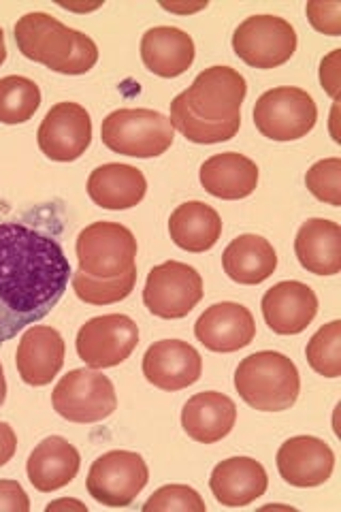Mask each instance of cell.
<instances>
[{"mask_svg":"<svg viewBox=\"0 0 341 512\" xmlns=\"http://www.w3.org/2000/svg\"><path fill=\"white\" fill-rule=\"evenodd\" d=\"M71 276L54 235L28 222H0V344L50 314Z\"/></svg>","mask_w":341,"mask_h":512,"instance_id":"6da1fadb","label":"cell"},{"mask_svg":"<svg viewBox=\"0 0 341 512\" xmlns=\"http://www.w3.org/2000/svg\"><path fill=\"white\" fill-rule=\"evenodd\" d=\"M248 82L231 67H209L171 103V124L188 141L211 146L233 139L241 128Z\"/></svg>","mask_w":341,"mask_h":512,"instance_id":"7a4b0ae2","label":"cell"},{"mask_svg":"<svg viewBox=\"0 0 341 512\" xmlns=\"http://www.w3.org/2000/svg\"><path fill=\"white\" fill-rule=\"evenodd\" d=\"M15 43L24 58L62 75H84L99 62V47L43 11L26 13L15 24Z\"/></svg>","mask_w":341,"mask_h":512,"instance_id":"3957f363","label":"cell"},{"mask_svg":"<svg viewBox=\"0 0 341 512\" xmlns=\"http://www.w3.org/2000/svg\"><path fill=\"white\" fill-rule=\"evenodd\" d=\"M235 389L254 410L284 412L297 404L301 376L297 365L282 352L261 350L239 363Z\"/></svg>","mask_w":341,"mask_h":512,"instance_id":"277c9868","label":"cell"},{"mask_svg":"<svg viewBox=\"0 0 341 512\" xmlns=\"http://www.w3.org/2000/svg\"><path fill=\"white\" fill-rule=\"evenodd\" d=\"M101 139L122 156L156 158L165 154L175 139V128L167 116L154 109H118L103 120Z\"/></svg>","mask_w":341,"mask_h":512,"instance_id":"5b68a950","label":"cell"},{"mask_svg":"<svg viewBox=\"0 0 341 512\" xmlns=\"http://www.w3.org/2000/svg\"><path fill=\"white\" fill-rule=\"evenodd\" d=\"M79 271L96 280L118 278L137 267V239L120 222H92L77 235Z\"/></svg>","mask_w":341,"mask_h":512,"instance_id":"8992f818","label":"cell"},{"mask_svg":"<svg viewBox=\"0 0 341 512\" xmlns=\"http://www.w3.org/2000/svg\"><path fill=\"white\" fill-rule=\"evenodd\" d=\"M54 410L71 423H99L118 408L113 382L99 370L81 367L56 384L52 393Z\"/></svg>","mask_w":341,"mask_h":512,"instance_id":"52a82bcc","label":"cell"},{"mask_svg":"<svg viewBox=\"0 0 341 512\" xmlns=\"http://www.w3.org/2000/svg\"><path fill=\"white\" fill-rule=\"evenodd\" d=\"M316 120L318 107L301 88L267 90L254 105V124L271 141H297L312 133Z\"/></svg>","mask_w":341,"mask_h":512,"instance_id":"ba28073f","label":"cell"},{"mask_svg":"<svg viewBox=\"0 0 341 512\" xmlns=\"http://www.w3.org/2000/svg\"><path fill=\"white\" fill-rule=\"evenodd\" d=\"M233 50L248 67H282L297 52V30L278 15H252L237 26Z\"/></svg>","mask_w":341,"mask_h":512,"instance_id":"9c48e42d","label":"cell"},{"mask_svg":"<svg viewBox=\"0 0 341 512\" xmlns=\"http://www.w3.org/2000/svg\"><path fill=\"white\" fill-rule=\"evenodd\" d=\"M148 480V463L139 453L109 451L92 463L86 487L99 504L120 508L131 506Z\"/></svg>","mask_w":341,"mask_h":512,"instance_id":"30bf717a","label":"cell"},{"mask_svg":"<svg viewBox=\"0 0 341 512\" xmlns=\"http://www.w3.org/2000/svg\"><path fill=\"white\" fill-rule=\"evenodd\" d=\"M203 299V278L194 267L167 261L156 265L143 288V303L154 316L177 320L188 316Z\"/></svg>","mask_w":341,"mask_h":512,"instance_id":"8fae6325","label":"cell"},{"mask_svg":"<svg viewBox=\"0 0 341 512\" xmlns=\"http://www.w3.org/2000/svg\"><path fill=\"white\" fill-rule=\"evenodd\" d=\"M77 355L92 370H107L124 363L139 346V327L126 314L90 318L77 333Z\"/></svg>","mask_w":341,"mask_h":512,"instance_id":"7c38bea8","label":"cell"},{"mask_svg":"<svg viewBox=\"0 0 341 512\" xmlns=\"http://www.w3.org/2000/svg\"><path fill=\"white\" fill-rule=\"evenodd\" d=\"M37 141L41 152L56 163H73L92 143V120L86 107L58 103L43 118Z\"/></svg>","mask_w":341,"mask_h":512,"instance_id":"4fadbf2b","label":"cell"},{"mask_svg":"<svg viewBox=\"0 0 341 512\" xmlns=\"http://www.w3.org/2000/svg\"><path fill=\"white\" fill-rule=\"evenodd\" d=\"M203 359L197 348L182 340L154 342L143 355V376L162 391H182L199 382Z\"/></svg>","mask_w":341,"mask_h":512,"instance_id":"5bb4252c","label":"cell"},{"mask_svg":"<svg viewBox=\"0 0 341 512\" xmlns=\"http://www.w3.org/2000/svg\"><path fill=\"white\" fill-rule=\"evenodd\" d=\"M194 335L205 348L214 352H237L254 342L256 323L246 306L222 301L199 316Z\"/></svg>","mask_w":341,"mask_h":512,"instance_id":"9a60e30c","label":"cell"},{"mask_svg":"<svg viewBox=\"0 0 341 512\" xmlns=\"http://www.w3.org/2000/svg\"><path fill=\"white\" fill-rule=\"evenodd\" d=\"M280 476L292 487H320L327 483L335 468L333 448L314 436H295L278 451Z\"/></svg>","mask_w":341,"mask_h":512,"instance_id":"2e32d148","label":"cell"},{"mask_svg":"<svg viewBox=\"0 0 341 512\" xmlns=\"http://www.w3.org/2000/svg\"><path fill=\"white\" fill-rule=\"evenodd\" d=\"M263 316L278 335H297L312 325L318 314V297L310 286L288 280L275 284L263 297Z\"/></svg>","mask_w":341,"mask_h":512,"instance_id":"e0dca14e","label":"cell"},{"mask_svg":"<svg viewBox=\"0 0 341 512\" xmlns=\"http://www.w3.org/2000/svg\"><path fill=\"white\" fill-rule=\"evenodd\" d=\"M64 340L54 327L32 325L20 340L15 352L20 378L30 387H45L50 384L64 365Z\"/></svg>","mask_w":341,"mask_h":512,"instance_id":"ac0fdd59","label":"cell"},{"mask_svg":"<svg viewBox=\"0 0 341 512\" xmlns=\"http://www.w3.org/2000/svg\"><path fill=\"white\" fill-rule=\"evenodd\" d=\"M269 487V478L263 468L252 457H231L214 468L209 478V489L216 500L224 506H248L263 498Z\"/></svg>","mask_w":341,"mask_h":512,"instance_id":"d6986e66","label":"cell"},{"mask_svg":"<svg viewBox=\"0 0 341 512\" xmlns=\"http://www.w3.org/2000/svg\"><path fill=\"white\" fill-rule=\"evenodd\" d=\"M237 406L229 395L203 391L190 397L182 410V427L186 434L201 444H216L233 431Z\"/></svg>","mask_w":341,"mask_h":512,"instance_id":"ffe728a7","label":"cell"},{"mask_svg":"<svg viewBox=\"0 0 341 512\" xmlns=\"http://www.w3.org/2000/svg\"><path fill=\"white\" fill-rule=\"evenodd\" d=\"M81 466L77 448L62 436H50L30 453L26 472L30 485L41 493H52L73 483Z\"/></svg>","mask_w":341,"mask_h":512,"instance_id":"44dd1931","label":"cell"},{"mask_svg":"<svg viewBox=\"0 0 341 512\" xmlns=\"http://www.w3.org/2000/svg\"><path fill=\"white\" fill-rule=\"evenodd\" d=\"M145 192H148V180L131 165L107 163L96 167L88 178V195L103 210H131L143 201Z\"/></svg>","mask_w":341,"mask_h":512,"instance_id":"7402d4cb","label":"cell"},{"mask_svg":"<svg viewBox=\"0 0 341 512\" xmlns=\"http://www.w3.org/2000/svg\"><path fill=\"white\" fill-rule=\"evenodd\" d=\"M199 178L211 197L239 201L250 197L258 186V167L254 160L239 152H222L207 158Z\"/></svg>","mask_w":341,"mask_h":512,"instance_id":"603a6c76","label":"cell"},{"mask_svg":"<svg viewBox=\"0 0 341 512\" xmlns=\"http://www.w3.org/2000/svg\"><path fill=\"white\" fill-rule=\"evenodd\" d=\"M141 60L145 69L158 77H180L194 62V41L180 28H150L141 39Z\"/></svg>","mask_w":341,"mask_h":512,"instance_id":"cb8c5ba5","label":"cell"},{"mask_svg":"<svg viewBox=\"0 0 341 512\" xmlns=\"http://www.w3.org/2000/svg\"><path fill=\"white\" fill-rule=\"evenodd\" d=\"M295 254L303 269L316 276L341 271V227L327 218H310L297 233Z\"/></svg>","mask_w":341,"mask_h":512,"instance_id":"d4e9b609","label":"cell"},{"mask_svg":"<svg viewBox=\"0 0 341 512\" xmlns=\"http://www.w3.org/2000/svg\"><path fill=\"white\" fill-rule=\"evenodd\" d=\"M224 274L237 284L254 286L273 276L278 269V254L261 235H239L222 254Z\"/></svg>","mask_w":341,"mask_h":512,"instance_id":"484cf974","label":"cell"},{"mask_svg":"<svg viewBox=\"0 0 341 512\" xmlns=\"http://www.w3.org/2000/svg\"><path fill=\"white\" fill-rule=\"evenodd\" d=\"M169 235L177 248L194 254L207 252L218 244L222 220L211 205L203 201H188L171 214Z\"/></svg>","mask_w":341,"mask_h":512,"instance_id":"4316f807","label":"cell"},{"mask_svg":"<svg viewBox=\"0 0 341 512\" xmlns=\"http://www.w3.org/2000/svg\"><path fill=\"white\" fill-rule=\"evenodd\" d=\"M41 107V90L28 77L7 75L0 79V122L24 124Z\"/></svg>","mask_w":341,"mask_h":512,"instance_id":"83f0119b","label":"cell"},{"mask_svg":"<svg viewBox=\"0 0 341 512\" xmlns=\"http://www.w3.org/2000/svg\"><path fill=\"white\" fill-rule=\"evenodd\" d=\"M71 282H73L75 295L84 303H90V306H111V303L124 301L135 291L137 267L126 271V274L118 278H109V280L90 278L84 274V271L77 269L73 271Z\"/></svg>","mask_w":341,"mask_h":512,"instance_id":"f1b7e54d","label":"cell"},{"mask_svg":"<svg viewBox=\"0 0 341 512\" xmlns=\"http://www.w3.org/2000/svg\"><path fill=\"white\" fill-rule=\"evenodd\" d=\"M307 363L324 378L341 376V320H331L316 331L305 348Z\"/></svg>","mask_w":341,"mask_h":512,"instance_id":"f546056e","label":"cell"},{"mask_svg":"<svg viewBox=\"0 0 341 512\" xmlns=\"http://www.w3.org/2000/svg\"><path fill=\"white\" fill-rule=\"evenodd\" d=\"M305 186L312 195L333 207L341 205V160L324 158L310 167L305 175Z\"/></svg>","mask_w":341,"mask_h":512,"instance_id":"4dcf8cb0","label":"cell"},{"mask_svg":"<svg viewBox=\"0 0 341 512\" xmlns=\"http://www.w3.org/2000/svg\"><path fill=\"white\" fill-rule=\"evenodd\" d=\"M205 502L188 485H165L160 487L152 498L143 504L145 512H169V510H182V512H205Z\"/></svg>","mask_w":341,"mask_h":512,"instance_id":"1f68e13d","label":"cell"},{"mask_svg":"<svg viewBox=\"0 0 341 512\" xmlns=\"http://www.w3.org/2000/svg\"><path fill=\"white\" fill-rule=\"evenodd\" d=\"M305 11L318 32L329 37L341 35V3H307Z\"/></svg>","mask_w":341,"mask_h":512,"instance_id":"d6a6232c","label":"cell"},{"mask_svg":"<svg viewBox=\"0 0 341 512\" xmlns=\"http://www.w3.org/2000/svg\"><path fill=\"white\" fill-rule=\"evenodd\" d=\"M0 510L28 512L30 500L18 480H0Z\"/></svg>","mask_w":341,"mask_h":512,"instance_id":"836d02e7","label":"cell"},{"mask_svg":"<svg viewBox=\"0 0 341 512\" xmlns=\"http://www.w3.org/2000/svg\"><path fill=\"white\" fill-rule=\"evenodd\" d=\"M339 54L341 50L331 52L320 64V84L331 99L337 101L339 96Z\"/></svg>","mask_w":341,"mask_h":512,"instance_id":"e575fe53","label":"cell"},{"mask_svg":"<svg viewBox=\"0 0 341 512\" xmlns=\"http://www.w3.org/2000/svg\"><path fill=\"white\" fill-rule=\"evenodd\" d=\"M18 451V436L9 423H0V468L7 466Z\"/></svg>","mask_w":341,"mask_h":512,"instance_id":"d590c367","label":"cell"},{"mask_svg":"<svg viewBox=\"0 0 341 512\" xmlns=\"http://www.w3.org/2000/svg\"><path fill=\"white\" fill-rule=\"evenodd\" d=\"M58 508H77V510H86V504L75 502V500H60V502H54V504L47 506L45 510H47V512H52V510H58Z\"/></svg>","mask_w":341,"mask_h":512,"instance_id":"8d00e7d4","label":"cell"},{"mask_svg":"<svg viewBox=\"0 0 341 512\" xmlns=\"http://www.w3.org/2000/svg\"><path fill=\"white\" fill-rule=\"evenodd\" d=\"M207 7V3H203V5H194V7H177V5H162V9H167V11H171V13H194V11H201V9H205Z\"/></svg>","mask_w":341,"mask_h":512,"instance_id":"74e56055","label":"cell"},{"mask_svg":"<svg viewBox=\"0 0 341 512\" xmlns=\"http://www.w3.org/2000/svg\"><path fill=\"white\" fill-rule=\"evenodd\" d=\"M5 399H7V380L3 372V363H0V406L5 404Z\"/></svg>","mask_w":341,"mask_h":512,"instance_id":"f35d334b","label":"cell"},{"mask_svg":"<svg viewBox=\"0 0 341 512\" xmlns=\"http://www.w3.org/2000/svg\"><path fill=\"white\" fill-rule=\"evenodd\" d=\"M7 60V45H5V32L0 28V67H3Z\"/></svg>","mask_w":341,"mask_h":512,"instance_id":"ab89813d","label":"cell"},{"mask_svg":"<svg viewBox=\"0 0 341 512\" xmlns=\"http://www.w3.org/2000/svg\"><path fill=\"white\" fill-rule=\"evenodd\" d=\"M60 7L69 9V11H94V9H99L101 5H90V7H73V5H60Z\"/></svg>","mask_w":341,"mask_h":512,"instance_id":"60d3db41","label":"cell"}]
</instances>
